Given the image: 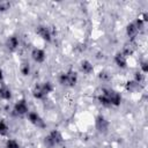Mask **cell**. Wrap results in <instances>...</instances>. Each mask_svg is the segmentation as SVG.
<instances>
[{"label":"cell","instance_id":"1","mask_svg":"<svg viewBox=\"0 0 148 148\" xmlns=\"http://www.w3.org/2000/svg\"><path fill=\"white\" fill-rule=\"evenodd\" d=\"M59 83L66 87H73L75 86L77 81V74L74 71H68L66 73H61L59 75Z\"/></svg>","mask_w":148,"mask_h":148},{"label":"cell","instance_id":"2","mask_svg":"<svg viewBox=\"0 0 148 148\" xmlns=\"http://www.w3.org/2000/svg\"><path fill=\"white\" fill-rule=\"evenodd\" d=\"M143 23H145V22H143V20H141V18H138V20L133 21L132 23H130V24L127 25V28H126V31H127L128 37H131V38L136 37V35L139 34V31L142 29Z\"/></svg>","mask_w":148,"mask_h":148},{"label":"cell","instance_id":"3","mask_svg":"<svg viewBox=\"0 0 148 148\" xmlns=\"http://www.w3.org/2000/svg\"><path fill=\"white\" fill-rule=\"evenodd\" d=\"M62 142V135L60 134L59 131L54 130L52 132L49 133V135L45 138V145H47L49 147H54L58 146Z\"/></svg>","mask_w":148,"mask_h":148},{"label":"cell","instance_id":"4","mask_svg":"<svg viewBox=\"0 0 148 148\" xmlns=\"http://www.w3.org/2000/svg\"><path fill=\"white\" fill-rule=\"evenodd\" d=\"M102 94L105 95V96L109 98L111 106H112V105H113V106H117V105L120 104L121 96H120V94H118L117 91H114V90H112V89H109V88H103V89H102Z\"/></svg>","mask_w":148,"mask_h":148},{"label":"cell","instance_id":"5","mask_svg":"<svg viewBox=\"0 0 148 148\" xmlns=\"http://www.w3.org/2000/svg\"><path fill=\"white\" fill-rule=\"evenodd\" d=\"M28 120H29L32 125H35V126H37V127H39V128H44V127L46 126V124H45V121L43 120V118H42L37 112H35V111H29V112H28Z\"/></svg>","mask_w":148,"mask_h":148},{"label":"cell","instance_id":"6","mask_svg":"<svg viewBox=\"0 0 148 148\" xmlns=\"http://www.w3.org/2000/svg\"><path fill=\"white\" fill-rule=\"evenodd\" d=\"M28 112H29L28 105L24 99H20L15 103V105L13 108V113L15 116H24V114H28Z\"/></svg>","mask_w":148,"mask_h":148},{"label":"cell","instance_id":"7","mask_svg":"<svg viewBox=\"0 0 148 148\" xmlns=\"http://www.w3.org/2000/svg\"><path fill=\"white\" fill-rule=\"evenodd\" d=\"M36 32L40 36V38H43V39L46 40V42H50L51 38H52V32H51V30H50L47 27H45V25H39V27H37Z\"/></svg>","mask_w":148,"mask_h":148},{"label":"cell","instance_id":"8","mask_svg":"<svg viewBox=\"0 0 148 148\" xmlns=\"http://www.w3.org/2000/svg\"><path fill=\"white\" fill-rule=\"evenodd\" d=\"M96 128L99 132H102V133L108 132V130H109V121L103 116L96 117Z\"/></svg>","mask_w":148,"mask_h":148},{"label":"cell","instance_id":"9","mask_svg":"<svg viewBox=\"0 0 148 148\" xmlns=\"http://www.w3.org/2000/svg\"><path fill=\"white\" fill-rule=\"evenodd\" d=\"M31 57L36 62H43L45 60V58H46V54L42 49H37L36 47V49H34L31 51Z\"/></svg>","mask_w":148,"mask_h":148},{"label":"cell","instance_id":"10","mask_svg":"<svg viewBox=\"0 0 148 148\" xmlns=\"http://www.w3.org/2000/svg\"><path fill=\"white\" fill-rule=\"evenodd\" d=\"M32 95H34V97L35 98H37V99H43V98H45L47 95L44 92V90H43V88H42V84H36L35 87H34V89H32Z\"/></svg>","mask_w":148,"mask_h":148},{"label":"cell","instance_id":"11","mask_svg":"<svg viewBox=\"0 0 148 148\" xmlns=\"http://www.w3.org/2000/svg\"><path fill=\"white\" fill-rule=\"evenodd\" d=\"M6 46H7L8 50H10V51L16 50L17 46H18V39H17V37H16V36H10V37H8V39H7V42H6Z\"/></svg>","mask_w":148,"mask_h":148},{"label":"cell","instance_id":"12","mask_svg":"<svg viewBox=\"0 0 148 148\" xmlns=\"http://www.w3.org/2000/svg\"><path fill=\"white\" fill-rule=\"evenodd\" d=\"M114 61H116V64H117L119 67L124 68V67H126V64H127V57H125L121 52H119V53L116 54Z\"/></svg>","mask_w":148,"mask_h":148},{"label":"cell","instance_id":"13","mask_svg":"<svg viewBox=\"0 0 148 148\" xmlns=\"http://www.w3.org/2000/svg\"><path fill=\"white\" fill-rule=\"evenodd\" d=\"M80 68H81V71H82L83 73H86V74H90V73L94 71V67H92L91 62L88 61V60H83V61H81Z\"/></svg>","mask_w":148,"mask_h":148},{"label":"cell","instance_id":"14","mask_svg":"<svg viewBox=\"0 0 148 148\" xmlns=\"http://www.w3.org/2000/svg\"><path fill=\"white\" fill-rule=\"evenodd\" d=\"M10 97H12V92H10V89H8L7 87H5V86H2V87H0V98H2V99H10Z\"/></svg>","mask_w":148,"mask_h":148},{"label":"cell","instance_id":"15","mask_svg":"<svg viewBox=\"0 0 148 148\" xmlns=\"http://www.w3.org/2000/svg\"><path fill=\"white\" fill-rule=\"evenodd\" d=\"M20 71L23 75H29L30 74V65L28 61H23L21 64V67H20Z\"/></svg>","mask_w":148,"mask_h":148},{"label":"cell","instance_id":"16","mask_svg":"<svg viewBox=\"0 0 148 148\" xmlns=\"http://www.w3.org/2000/svg\"><path fill=\"white\" fill-rule=\"evenodd\" d=\"M6 148H20V143L15 139H8L6 141Z\"/></svg>","mask_w":148,"mask_h":148},{"label":"cell","instance_id":"17","mask_svg":"<svg viewBox=\"0 0 148 148\" xmlns=\"http://www.w3.org/2000/svg\"><path fill=\"white\" fill-rule=\"evenodd\" d=\"M139 86H140V84H139V83H136L134 80H133V81H131V82L128 81V82H127V84H126V89H127V90H130V91H135V90L139 88Z\"/></svg>","mask_w":148,"mask_h":148},{"label":"cell","instance_id":"18","mask_svg":"<svg viewBox=\"0 0 148 148\" xmlns=\"http://www.w3.org/2000/svg\"><path fill=\"white\" fill-rule=\"evenodd\" d=\"M42 88H43V90H44V92H45L46 95L50 94V92L53 90V86H52L51 82H43V83H42Z\"/></svg>","mask_w":148,"mask_h":148},{"label":"cell","instance_id":"19","mask_svg":"<svg viewBox=\"0 0 148 148\" xmlns=\"http://www.w3.org/2000/svg\"><path fill=\"white\" fill-rule=\"evenodd\" d=\"M7 133H8V125L6 124V121L0 119V135H6Z\"/></svg>","mask_w":148,"mask_h":148},{"label":"cell","instance_id":"20","mask_svg":"<svg viewBox=\"0 0 148 148\" xmlns=\"http://www.w3.org/2000/svg\"><path fill=\"white\" fill-rule=\"evenodd\" d=\"M98 101H99V103H101L102 105H104V106H111L109 98H108L105 95H103V94H101V95L98 96Z\"/></svg>","mask_w":148,"mask_h":148},{"label":"cell","instance_id":"21","mask_svg":"<svg viewBox=\"0 0 148 148\" xmlns=\"http://www.w3.org/2000/svg\"><path fill=\"white\" fill-rule=\"evenodd\" d=\"M134 81L139 84H141L143 81H145V74L142 72H136L135 75H134Z\"/></svg>","mask_w":148,"mask_h":148},{"label":"cell","instance_id":"22","mask_svg":"<svg viewBox=\"0 0 148 148\" xmlns=\"http://www.w3.org/2000/svg\"><path fill=\"white\" fill-rule=\"evenodd\" d=\"M98 77L102 80V81H109L110 80V74L108 72H101L98 74Z\"/></svg>","mask_w":148,"mask_h":148},{"label":"cell","instance_id":"23","mask_svg":"<svg viewBox=\"0 0 148 148\" xmlns=\"http://www.w3.org/2000/svg\"><path fill=\"white\" fill-rule=\"evenodd\" d=\"M141 68H142V73H147L148 67H147V62L146 61H142L141 62Z\"/></svg>","mask_w":148,"mask_h":148},{"label":"cell","instance_id":"24","mask_svg":"<svg viewBox=\"0 0 148 148\" xmlns=\"http://www.w3.org/2000/svg\"><path fill=\"white\" fill-rule=\"evenodd\" d=\"M2 80H3V74H2V69L0 68V82H2Z\"/></svg>","mask_w":148,"mask_h":148}]
</instances>
